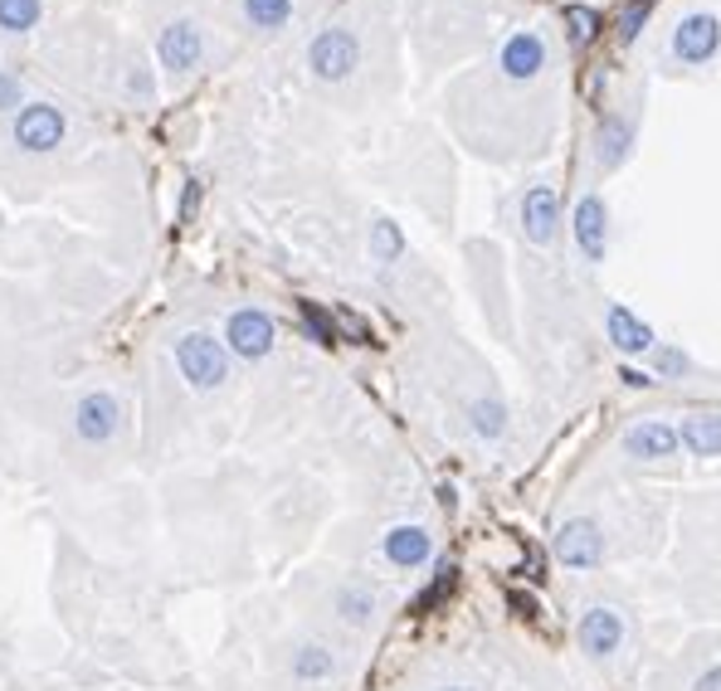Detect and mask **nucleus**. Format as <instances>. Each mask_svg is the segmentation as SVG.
Instances as JSON below:
<instances>
[{"instance_id":"f3484780","label":"nucleus","mask_w":721,"mask_h":691,"mask_svg":"<svg viewBox=\"0 0 721 691\" xmlns=\"http://www.w3.org/2000/svg\"><path fill=\"white\" fill-rule=\"evenodd\" d=\"M677 438H683L687 453L697 458H721V414L717 410H697L677 424Z\"/></svg>"},{"instance_id":"393cba45","label":"nucleus","mask_w":721,"mask_h":691,"mask_svg":"<svg viewBox=\"0 0 721 691\" xmlns=\"http://www.w3.org/2000/svg\"><path fill=\"white\" fill-rule=\"evenodd\" d=\"M653 5H658V0H629V5H624V15H620L614 39H620V45H634V39H639V29H644V20L653 15Z\"/></svg>"},{"instance_id":"cd10ccee","label":"nucleus","mask_w":721,"mask_h":691,"mask_svg":"<svg viewBox=\"0 0 721 691\" xmlns=\"http://www.w3.org/2000/svg\"><path fill=\"white\" fill-rule=\"evenodd\" d=\"M337 327H341V331H347V337H351V341H371V327H365V322L357 317V312H347V307H341V312H337Z\"/></svg>"},{"instance_id":"9b49d317","label":"nucleus","mask_w":721,"mask_h":691,"mask_svg":"<svg viewBox=\"0 0 721 691\" xmlns=\"http://www.w3.org/2000/svg\"><path fill=\"white\" fill-rule=\"evenodd\" d=\"M497 64H503V73L507 78H517V83L537 78V73L546 69V39H541L537 29H517V35H507Z\"/></svg>"},{"instance_id":"2f4dec72","label":"nucleus","mask_w":721,"mask_h":691,"mask_svg":"<svg viewBox=\"0 0 721 691\" xmlns=\"http://www.w3.org/2000/svg\"><path fill=\"white\" fill-rule=\"evenodd\" d=\"M507 604L521 614V619H537V599H531V594H517V590H512V594H507Z\"/></svg>"},{"instance_id":"412c9836","label":"nucleus","mask_w":721,"mask_h":691,"mask_svg":"<svg viewBox=\"0 0 721 691\" xmlns=\"http://www.w3.org/2000/svg\"><path fill=\"white\" fill-rule=\"evenodd\" d=\"M371 258H381V264L405 258V234H400L395 219H375V225H371Z\"/></svg>"},{"instance_id":"0eeeda50","label":"nucleus","mask_w":721,"mask_h":691,"mask_svg":"<svg viewBox=\"0 0 721 691\" xmlns=\"http://www.w3.org/2000/svg\"><path fill=\"white\" fill-rule=\"evenodd\" d=\"M717 49H721V20H717V15L697 10V15L677 20V29H673V54L683 59V64H712Z\"/></svg>"},{"instance_id":"6e6552de","label":"nucleus","mask_w":721,"mask_h":691,"mask_svg":"<svg viewBox=\"0 0 721 691\" xmlns=\"http://www.w3.org/2000/svg\"><path fill=\"white\" fill-rule=\"evenodd\" d=\"M576 638H580V647H585V657H614L624 647V619H620V609H610V604H590V609L580 614V628H576Z\"/></svg>"},{"instance_id":"1a4fd4ad","label":"nucleus","mask_w":721,"mask_h":691,"mask_svg":"<svg viewBox=\"0 0 721 691\" xmlns=\"http://www.w3.org/2000/svg\"><path fill=\"white\" fill-rule=\"evenodd\" d=\"M556 555L570 565V570H594L604 560V531L594 526L590 517H576L556 531Z\"/></svg>"},{"instance_id":"7ed1b4c3","label":"nucleus","mask_w":721,"mask_h":691,"mask_svg":"<svg viewBox=\"0 0 721 691\" xmlns=\"http://www.w3.org/2000/svg\"><path fill=\"white\" fill-rule=\"evenodd\" d=\"M10 137H15L20 151H55L59 142H64V112L55 108V102H25V108L15 112V128H10Z\"/></svg>"},{"instance_id":"f704fd0d","label":"nucleus","mask_w":721,"mask_h":691,"mask_svg":"<svg viewBox=\"0 0 721 691\" xmlns=\"http://www.w3.org/2000/svg\"><path fill=\"white\" fill-rule=\"evenodd\" d=\"M434 691H473V687H434Z\"/></svg>"},{"instance_id":"2eb2a0df","label":"nucleus","mask_w":721,"mask_h":691,"mask_svg":"<svg viewBox=\"0 0 721 691\" xmlns=\"http://www.w3.org/2000/svg\"><path fill=\"white\" fill-rule=\"evenodd\" d=\"M604 331H610V341H614V351H620V355L653 351V327L634 317L629 307H610V312H604Z\"/></svg>"},{"instance_id":"4be33fe9","label":"nucleus","mask_w":721,"mask_h":691,"mask_svg":"<svg viewBox=\"0 0 721 691\" xmlns=\"http://www.w3.org/2000/svg\"><path fill=\"white\" fill-rule=\"evenodd\" d=\"M244 15L259 29H284L292 15V0H244Z\"/></svg>"},{"instance_id":"6ab92c4d","label":"nucleus","mask_w":721,"mask_h":691,"mask_svg":"<svg viewBox=\"0 0 721 691\" xmlns=\"http://www.w3.org/2000/svg\"><path fill=\"white\" fill-rule=\"evenodd\" d=\"M337 672V657H332V647L327 643H298L292 647V677L298 682H327V677Z\"/></svg>"},{"instance_id":"dca6fc26","label":"nucleus","mask_w":721,"mask_h":691,"mask_svg":"<svg viewBox=\"0 0 721 691\" xmlns=\"http://www.w3.org/2000/svg\"><path fill=\"white\" fill-rule=\"evenodd\" d=\"M629 151H634V122L620 118V112H604L600 132H594V156H600V166L614 171V166H624Z\"/></svg>"},{"instance_id":"c756f323","label":"nucleus","mask_w":721,"mask_h":691,"mask_svg":"<svg viewBox=\"0 0 721 691\" xmlns=\"http://www.w3.org/2000/svg\"><path fill=\"white\" fill-rule=\"evenodd\" d=\"M20 102V78L15 73H0V112H10Z\"/></svg>"},{"instance_id":"aec40b11","label":"nucleus","mask_w":721,"mask_h":691,"mask_svg":"<svg viewBox=\"0 0 721 691\" xmlns=\"http://www.w3.org/2000/svg\"><path fill=\"white\" fill-rule=\"evenodd\" d=\"M298 317H302V327H308V337L317 341V346H337V337H341L337 312H322L317 302L302 298V302H298Z\"/></svg>"},{"instance_id":"c85d7f7f","label":"nucleus","mask_w":721,"mask_h":691,"mask_svg":"<svg viewBox=\"0 0 721 691\" xmlns=\"http://www.w3.org/2000/svg\"><path fill=\"white\" fill-rule=\"evenodd\" d=\"M677 371H687V355L673 351V346H663V351H658V375H677Z\"/></svg>"},{"instance_id":"7c9ffc66","label":"nucleus","mask_w":721,"mask_h":691,"mask_svg":"<svg viewBox=\"0 0 721 691\" xmlns=\"http://www.w3.org/2000/svg\"><path fill=\"white\" fill-rule=\"evenodd\" d=\"M195 209H201V181H185V191H181V219H195Z\"/></svg>"},{"instance_id":"b1692460","label":"nucleus","mask_w":721,"mask_h":691,"mask_svg":"<svg viewBox=\"0 0 721 691\" xmlns=\"http://www.w3.org/2000/svg\"><path fill=\"white\" fill-rule=\"evenodd\" d=\"M454 584H458V570H454V565H438L434 584H430V590L420 594V599H414V614H434L438 604H444L448 594H454Z\"/></svg>"},{"instance_id":"f03ea898","label":"nucleus","mask_w":721,"mask_h":691,"mask_svg":"<svg viewBox=\"0 0 721 691\" xmlns=\"http://www.w3.org/2000/svg\"><path fill=\"white\" fill-rule=\"evenodd\" d=\"M357 64H361V45H357V35H351V29L327 25L322 35H312V45H308L312 78L341 83V78H351V69H357Z\"/></svg>"},{"instance_id":"423d86ee","label":"nucleus","mask_w":721,"mask_h":691,"mask_svg":"<svg viewBox=\"0 0 721 691\" xmlns=\"http://www.w3.org/2000/svg\"><path fill=\"white\" fill-rule=\"evenodd\" d=\"M156 59L166 64V73H191L205 59V35L195 20H171V25L156 35Z\"/></svg>"},{"instance_id":"f257e3e1","label":"nucleus","mask_w":721,"mask_h":691,"mask_svg":"<svg viewBox=\"0 0 721 691\" xmlns=\"http://www.w3.org/2000/svg\"><path fill=\"white\" fill-rule=\"evenodd\" d=\"M176 371L185 375L191 390H219L229 380V346L215 341L211 331H185L176 341Z\"/></svg>"},{"instance_id":"72a5a7b5","label":"nucleus","mask_w":721,"mask_h":691,"mask_svg":"<svg viewBox=\"0 0 721 691\" xmlns=\"http://www.w3.org/2000/svg\"><path fill=\"white\" fill-rule=\"evenodd\" d=\"M693 691H721V667H707V672L693 682Z\"/></svg>"},{"instance_id":"a211bd4d","label":"nucleus","mask_w":721,"mask_h":691,"mask_svg":"<svg viewBox=\"0 0 721 691\" xmlns=\"http://www.w3.org/2000/svg\"><path fill=\"white\" fill-rule=\"evenodd\" d=\"M332 609H337V619H341V623H351V628H371V623H375V609H381V599H375L371 584L351 580V584H341V590L332 594Z\"/></svg>"},{"instance_id":"20e7f679","label":"nucleus","mask_w":721,"mask_h":691,"mask_svg":"<svg viewBox=\"0 0 721 691\" xmlns=\"http://www.w3.org/2000/svg\"><path fill=\"white\" fill-rule=\"evenodd\" d=\"M274 337H278L274 317L259 307H239V312H229V322H225V346L235 355H244V361H264V355L274 351Z\"/></svg>"},{"instance_id":"bb28decb","label":"nucleus","mask_w":721,"mask_h":691,"mask_svg":"<svg viewBox=\"0 0 721 691\" xmlns=\"http://www.w3.org/2000/svg\"><path fill=\"white\" fill-rule=\"evenodd\" d=\"M473 428H478V434H488V438L503 434V428H507L503 404H497V400H473Z\"/></svg>"},{"instance_id":"9d476101","label":"nucleus","mask_w":721,"mask_h":691,"mask_svg":"<svg viewBox=\"0 0 721 691\" xmlns=\"http://www.w3.org/2000/svg\"><path fill=\"white\" fill-rule=\"evenodd\" d=\"M561 229V201L551 185H531L527 195H521V234L531 239L537 248H546L551 239H556Z\"/></svg>"},{"instance_id":"4468645a","label":"nucleus","mask_w":721,"mask_h":691,"mask_svg":"<svg viewBox=\"0 0 721 691\" xmlns=\"http://www.w3.org/2000/svg\"><path fill=\"white\" fill-rule=\"evenodd\" d=\"M576 244L585 258H604V244H610V209H604L600 195H580L576 205Z\"/></svg>"},{"instance_id":"f8f14e48","label":"nucleus","mask_w":721,"mask_h":691,"mask_svg":"<svg viewBox=\"0 0 721 691\" xmlns=\"http://www.w3.org/2000/svg\"><path fill=\"white\" fill-rule=\"evenodd\" d=\"M677 448H683V438H677V428L663 424V419H644V424H634L629 434H624V453H629V458H649V463H658V458H673Z\"/></svg>"},{"instance_id":"39448f33","label":"nucleus","mask_w":721,"mask_h":691,"mask_svg":"<svg viewBox=\"0 0 721 691\" xmlns=\"http://www.w3.org/2000/svg\"><path fill=\"white\" fill-rule=\"evenodd\" d=\"M118 428H122V404L112 400L108 390H93L73 404V434H79L83 444H112Z\"/></svg>"},{"instance_id":"ddd939ff","label":"nucleus","mask_w":721,"mask_h":691,"mask_svg":"<svg viewBox=\"0 0 721 691\" xmlns=\"http://www.w3.org/2000/svg\"><path fill=\"white\" fill-rule=\"evenodd\" d=\"M381 550L395 570H420V565L434 555V536L424 526H390L381 541Z\"/></svg>"},{"instance_id":"473e14b6","label":"nucleus","mask_w":721,"mask_h":691,"mask_svg":"<svg viewBox=\"0 0 721 691\" xmlns=\"http://www.w3.org/2000/svg\"><path fill=\"white\" fill-rule=\"evenodd\" d=\"M620 375H624V385H634V390H639V385H644V390H649V385L658 380V375H649V371H634V365H624Z\"/></svg>"},{"instance_id":"a878e982","label":"nucleus","mask_w":721,"mask_h":691,"mask_svg":"<svg viewBox=\"0 0 721 691\" xmlns=\"http://www.w3.org/2000/svg\"><path fill=\"white\" fill-rule=\"evenodd\" d=\"M566 25H570V39H576V45H590V39L600 35V15H594L590 5H566Z\"/></svg>"},{"instance_id":"5701e85b","label":"nucleus","mask_w":721,"mask_h":691,"mask_svg":"<svg viewBox=\"0 0 721 691\" xmlns=\"http://www.w3.org/2000/svg\"><path fill=\"white\" fill-rule=\"evenodd\" d=\"M0 25L10 35H25V29L39 25V0H0Z\"/></svg>"}]
</instances>
